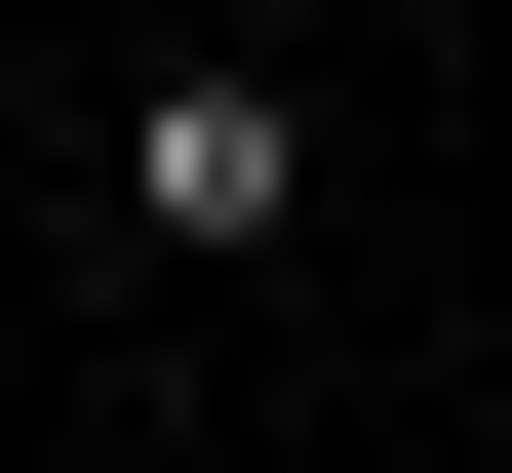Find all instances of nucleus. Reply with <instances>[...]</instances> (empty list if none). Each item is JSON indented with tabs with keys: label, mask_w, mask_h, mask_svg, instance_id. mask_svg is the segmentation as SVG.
Wrapping results in <instances>:
<instances>
[{
	"label": "nucleus",
	"mask_w": 512,
	"mask_h": 473,
	"mask_svg": "<svg viewBox=\"0 0 512 473\" xmlns=\"http://www.w3.org/2000/svg\"><path fill=\"white\" fill-rule=\"evenodd\" d=\"M276 237H316V79H276V40H158V79H119V276L237 316Z\"/></svg>",
	"instance_id": "nucleus-1"
}]
</instances>
